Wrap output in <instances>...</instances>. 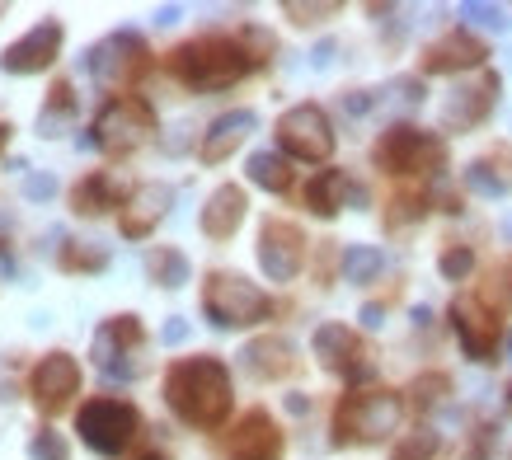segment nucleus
I'll use <instances>...</instances> for the list:
<instances>
[{
    "mask_svg": "<svg viewBox=\"0 0 512 460\" xmlns=\"http://www.w3.org/2000/svg\"><path fill=\"white\" fill-rule=\"evenodd\" d=\"M57 263H62V273H104L109 268V249L94 245V240H71Z\"/></svg>",
    "mask_w": 512,
    "mask_h": 460,
    "instance_id": "obj_28",
    "label": "nucleus"
},
{
    "mask_svg": "<svg viewBox=\"0 0 512 460\" xmlns=\"http://www.w3.org/2000/svg\"><path fill=\"white\" fill-rule=\"evenodd\" d=\"M62 19H43V24H33L19 43L5 47V57H0V71L5 76H33V71H47V66L57 62V52H62Z\"/></svg>",
    "mask_w": 512,
    "mask_h": 460,
    "instance_id": "obj_12",
    "label": "nucleus"
},
{
    "mask_svg": "<svg viewBox=\"0 0 512 460\" xmlns=\"http://www.w3.org/2000/svg\"><path fill=\"white\" fill-rule=\"evenodd\" d=\"M146 66H151V52L141 43V33H132V29L109 33L104 43H94L90 52H85V71H90L104 90H127L132 80L146 76Z\"/></svg>",
    "mask_w": 512,
    "mask_h": 460,
    "instance_id": "obj_6",
    "label": "nucleus"
},
{
    "mask_svg": "<svg viewBox=\"0 0 512 460\" xmlns=\"http://www.w3.org/2000/svg\"><path fill=\"white\" fill-rule=\"evenodd\" d=\"M489 52H484L480 38H470L466 29L447 33V38H437L428 52H423V71L428 76H442V71H466V66H480Z\"/></svg>",
    "mask_w": 512,
    "mask_h": 460,
    "instance_id": "obj_19",
    "label": "nucleus"
},
{
    "mask_svg": "<svg viewBox=\"0 0 512 460\" xmlns=\"http://www.w3.org/2000/svg\"><path fill=\"white\" fill-rule=\"evenodd\" d=\"M278 146L296 160H329L334 151V127H329L325 108L296 104L278 118Z\"/></svg>",
    "mask_w": 512,
    "mask_h": 460,
    "instance_id": "obj_10",
    "label": "nucleus"
},
{
    "mask_svg": "<svg viewBox=\"0 0 512 460\" xmlns=\"http://www.w3.org/2000/svg\"><path fill=\"white\" fill-rule=\"evenodd\" d=\"M170 188L165 184H141L132 188V198H127V207H118V230H123L127 240H146L151 230H156V221L165 212H170Z\"/></svg>",
    "mask_w": 512,
    "mask_h": 460,
    "instance_id": "obj_16",
    "label": "nucleus"
},
{
    "mask_svg": "<svg viewBox=\"0 0 512 460\" xmlns=\"http://www.w3.org/2000/svg\"><path fill=\"white\" fill-rule=\"evenodd\" d=\"M343 198L362 202V188L348 184V174H343V169H320L311 184H306V202H311L315 216H334L343 207Z\"/></svg>",
    "mask_w": 512,
    "mask_h": 460,
    "instance_id": "obj_22",
    "label": "nucleus"
},
{
    "mask_svg": "<svg viewBox=\"0 0 512 460\" xmlns=\"http://www.w3.org/2000/svg\"><path fill=\"white\" fill-rule=\"evenodd\" d=\"M202 310H207V320L217 329H245V324L268 320L273 301L240 273H212L207 287H202Z\"/></svg>",
    "mask_w": 512,
    "mask_h": 460,
    "instance_id": "obj_3",
    "label": "nucleus"
},
{
    "mask_svg": "<svg viewBox=\"0 0 512 460\" xmlns=\"http://www.w3.org/2000/svg\"><path fill=\"white\" fill-rule=\"evenodd\" d=\"M240 357H245V367L254 376H268V381H278V376L292 371V343H282V338H259Z\"/></svg>",
    "mask_w": 512,
    "mask_h": 460,
    "instance_id": "obj_24",
    "label": "nucleus"
},
{
    "mask_svg": "<svg viewBox=\"0 0 512 460\" xmlns=\"http://www.w3.org/2000/svg\"><path fill=\"white\" fill-rule=\"evenodd\" d=\"M141 460H165V456H141Z\"/></svg>",
    "mask_w": 512,
    "mask_h": 460,
    "instance_id": "obj_43",
    "label": "nucleus"
},
{
    "mask_svg": "<svg viewBox=\"0 0 512 460\" xmlns=\"http://www.w3.org/2000/svg\"><path fill=\"white\" fill-rule=\"evenodd\" d=\"M437 268H442V277H447V282H461V277L475 268V254H470L466 245H461V249H447V254L437 259Z\"/></svg>",
    "mask_w": 512,
    "mask_h": 460,
    "instance_id": "obj_33",
    "label": "nucleus"
},
{
    "mask_svg": "<svg viewBox=\"0 0 512 460\" xmlns=\"http://www.w3.org/2000/svg\"><path fill=\"white\" fill-rule=\"evenodd\" d=\"M329 52H334V43H320V47H315V66H329Z\"/></svg>",
    "mask_w": 512,
    "mask_h": 460,
    "instance_id": "obj_41",
    "label": "nucleus"
},
{
    "mask_svg": "<svg viewBox=\"0 0 512 460\" xmlns=\"http://www.w3.org/2000/svg\"><path fill=\"white\" fill-rule=\"evenodd\" d=\"M442 160H447V146L423 127L400 123L376 141V165L386 174H433V169H442Z\"/></svg>",
    "mask_w": 512,
    "mask_h": 460,
    "instance_id": "obj_8",
    "label": "nucleus"
},
{
    "mask_svg": "<svg viewBox=\"0 0 512 460\" xmlns=\"http://www.w3.org/2000/svg\"><path fill=\"white\" fill-rule=\"evenodd\" d=\"M508 348H512V338H508Z\"/></svg>",
    "mask_w": 512,
    "mask_h": 460,
    "instance_id": "obj_44",
    "label": "nucleus"
},
{
    "mask_svg": "<svg viewBox=\"0 0 512 460\" xmlns=\"http://www.w3.org/2000/svg\"><path fill=\"white\" fill-rule=\"evenodd\" d=\"M301 230L292 221H268L264 235H259V263L273 282H292L296 268H301Z\"/></svg>",
    "mask_w": 512,
    "mask_h": 460,
    "instance_id": "obj_15",
    "label": "nucleus"
},
{
    "mask_svg": "<svg viewBox=\"0 0 512 460\" xmlns=\"http://www.w3.org/2000/svg\"><path fill=\"white\" fill-rule=\"evenodd\" d=\"M146 273H151V282H160L165 292H174V287H184L188 282V259L179 254V249L160 245L151 259H146Z\"/></svg>",
    "mask_w": 512,
    "mask_h": 460,
    "instance_id": "obj_27",
    "label": "nucleus"
},
{
    "mask_svg": "<svg viewBox=\"0 0 512 460\" xmlns=\"http://www.w3.org/2000/svg\"><path fill=\"white\" fill-rule=\"evenodd\" d=\"M254 127H259V118H254L249 108L221 113L217 123L207 127V137H202V160H207V165H221V160H226V155H231L235 146H240V141L254 132Z\"/></svg>",
    "mask_w": 512,
    "mask_h": 460,
    "instance_id": "obj_21",
    "label": "nucleus"
},
{
    "mask_svg": "<svg viewBox=\"0 0 512 460\" xmlns=\"http://www.w3.org/2000/svg\"><path fill=\"white\" fill-rule=\"evenodd\" d=\"M395 423H400V399L390 395V390L343 395L339 414H334L339 442H381L386 432H395Z\"/></svg>",
    "mask_w": 512,
    "mask_h": 460,
    "instance_id": "obj_7",
    "label": "nucleus"
},
{
    "mask_svg": "<svg viewBox=\"0 0 512 460\" xmlns=\"http://www.w3.org/2000/svg\"><path fill=\"white\" fill-rule=\"evenodd\" d=\"M381 268H386V254H381L376 245L343 249V277H348V282H357V287H362V282H372Z\"/></svg>",
    "mask_w": 512,
    "mask_h": 460,
    "instance_id": "obj_29",
    "label": "nucleus"
},
{
    "mask_svg": "<svg viewBox=\"0 0 512 460\" xmlns=\"http://www.w3.org/2000/svg\"><path fill=\"white\" fill-rule=\"evenodd\" d=\"M5 141H10V123H0V151H5Z\"/></svg>",
    "mask_w": 512,
    "mask_h": 460,
    "instance_id": "obj_42",
    "label": "nucleus"
},
{
    "mask_svg": "<svg viewBox=\"0 0 512 460\" xmlns=\"http://www.w3.org/2000/svg\"><path fill=\"white\" fill-rule=\"evenodd\" d=\"M339 5H287V15L296 19V24H315V15H334Z\"/></svg>",
    "mask_w": 512,
    "mask_h": 460,
    "instance_id": "obj_36",
    "label": "nucleus"
},
{
    "mask_svg": "<svg viewBox=\"0 0 512 460\" xmlns=\"http://www.w3.org/2000/svg\"><path fill=\"white\" fill-rule=\"evenodd\" d=\"M451 329L461 338L470 362H494V348H498V320L480 301H456L451 306Z\"/></svg>",
    "mask_w": 512,
    "mask_h": 460,
    "instance_id": "obj_14",
    "label": "nucleus"
},
{
    "mask_svg": "<svg viewBox=\"0 0 512 460\" xmlns=\"http://www.w3.org/2000/svg\"><path fill=\"white\" fill-rule=\"evenodd\" d=\"M437 451V432L433 428H419V432H409L400 442V451H395V460H433Z\"/></svg>",
    "mask_w": 512,
    "mask_h": 460,
    "instance_id": "obj_32",
    "label": "nucleus"
},
{
    "mask_svg": "<svg viewBox=\"0 0 512 460\" xmlns=\"http://www.w3.org/2000/svg\"><path fill=\"white\" fill-rule=\"evenodd\" d=\"M170 409L193 428H217L231 414V371L217 357H184L165 376Z\"/></svg>",
    "mask_w": 512,
    "mask_h": 460,
    "instance_id": "obj_1",
    "label": "nucleus"
},
{
    "mask_svg": "<svg viewBox=\"0 0 512 460\" xmlns=\"http://www.w3.org/2000/svg\"><path fill=\"white\" fill-rule=\"evenodd\" d=\"M137 428H141V414L127 404V399H90V404L76 414L80 442L90 446V451H99V456L127 451L132 437H137Z\"/></svg>",
    "mask_w": 512,
    "mask_h": 460,
    "instance_id": "obj_5",
    "label": "nucleus"
},
{
    "mask_svg": "<svg viewBox=\"0 0 512 460\" xmlns=\"http://www.w3.org/2000/svg\"><path fill=\"white\" fill-rule=\"evenodd\" d=\"M362 324H367V329H376V324H381V306H367V310H362Z\"/></svg>",
    "mask_w": 512,
    "mask_h": 460,
    "instance_id": "obj_40",
    "label": "nucleus"
},
{
    "mask_svg": "<svg viewBox=\"0 0 512 460\" xmlns=\"http://www.w3.org/2000/svg\"><path fill=\"white\" fill-rule=\"evenodd\" d=\"M311 348L329 371H343L348 381H367V376H372V362H362V343H357L353 329H343V324H320L311 338Z\"/></svg>",
    "mask_w": 512,
    "mask_h": 460,
    "instance_id": "obj_13",
    "label": "nucleus"
},
{
    "mask_svg": "<svg viewBox=\"0 0 512 460\" xmlns=\"http://www.w3.org/2000/svg\"><path fill=\"white\" fill-rule=\"evenodd\" d=\"M71 123H76V94L62 80V85H52L43 113H38V137H62V132H71Z\"/></svg>",
    "mask_w": 512,
    "mask_h": 460,
    "instance_id": "obj_25",
    "label": "nucleus"
},
{
    "mask_svg": "<svg viewBox=\"0 0 512 460\" xmlns=\"http://www.w3.org/2000/svg\"><path fill=\"white\" fill-rule=\"evenodd\" d=\"M29 460H71V446H66L62 432L52 428H38L29 442Z\"/></svg>",
    "mask_w": 512,
    "mask_h": 460,
    "instance_id": "obj_30",
    "label": "nucleus"
},
{
    "mask_svg": "<svg viewBox=\"0 0 512 460\" xmlns=\"http://www.w3.org/2000/svg\"><path fill=\"white\" fill-rule=\"evenodd\" d=\"M494 94H498V76L494 71H484L475 85H456L447 99V108H442V123L451 127V132H466V127H475L494 108Z\"/></svg>",
    "mask_w": 512,
    "mask_h": 460,
    "instance_id": "obj_18",
    "label": "nucleus"
},
{
    "mask_svg": "<svg viewBox=\"0 0 512 460\" xmlns=\"http://www.w3.org/2000/svg\"><path fill=\"white\" fill-rule=\"evenodd\" d=\"M151 132H156V108L146 99H137V94L109 99L104 113L94 118V146L109 155H132Z\"/></svg>",
    "mask_w": 512,
    "mask_h": 460,
    "instance_id": "obj_4",
    "label": "nucleus"
},
{
    "mask_svg": "<svg viewBox=\"0 0 512 460\" xmlns=\"http://www.w3.org/2000/svg\"><path fill=\"white\" fill-rule=\"evenodd\" d=\"M249 184L268 188V193H287L292 188V169L278 151H254L249 155Z\"/></svg>",
    "mask_w": 512,
    "mask_h": 460,
    "instance_id": "obj_26",
    "label": "nucleus"
},
{
    "mask_svg": "<svg viewBox=\"0 0 512 460\" xmlns=\"http://www.w3.org/2000/svg\"><path fill=\"white\" fill-rule=\"evenodd\" d=\"M141 348H146V329H141L137 315H113L94 334V367L104 376L132 381V376H141Z\"/></svg>",
    "mask_w": 512,
    "mask_h": 460,
    "instance_id": "obj_9",
    "label": "nucleus"
},
{
    "mask_svg": "<svg viewBox=\"0 0 512 460\" xmlns=\"http://www.w3.org/2000/svg\"><path fill=\"white\" fill-rule=\"evenodd\" d=\"M245 193L235 184H221L212 198H207V207H202V216H198V226H202V235L207 240H231L235 230H240V221H245Z\"/></svg>",
    "mask_w": 512,
    "mask_h": 460,
    "instance_id": "obj_20",
    "label": "nucleus"
},
{
    "mask_svg": "<svg viewBox=\"0 0 512 460\" xmlns=\"http://www.w3.org/2000/svg\"><path fill=\"white\" fill-rule=\"evenodd\" d=\"M254 62L259 57H249L245 47H240V38H226V33L193 38V43H184L170 57L174 76L184 80V85H193V90H226L240 76H249Z\"/></svg>",
    "mask_w": 512,
    "mask_h": 460,
    "instance_id": "obj_2",
    "label": "nucleus"
},
{
    "mask_svg": "<svg viewBox=\"0 0 512 460\" xmlns=\"http://www.w3.org/2000/svg\"><path fill=\"white\" fill-rule=\"evenodd\" d=\"M52 193H57V179H52V174H29V179H24V198L47 202Z\"/></svg>",
    "mask_w": 512,
    "mask_h": 460,
    "instance_id": "obj_35",
    "label": "nucleus"
},
{
    "mask_svg": "<svg viewBox=\"0 0 512 460\" xmlns=\"http://www.w3.org/2000/svg\"><path fill=\"white\" fill-rule=\"evenodd\" d=\"M461 15H466L470 24H480V29H508V19H503L498 5H461Z\"/></svg>",
    "mask_w": 512,
    "mask_h": 460,
    "instance_id": "obj_34",
    "label": "nucleus"
},
{
    "mask_svg": "<svg viewBox=\"0 0 512 460\" xmlns=\"http://www.w3.org/2000/svg\"><path fill=\"white\" fill-rule=\"evenodd\" d=\"M109 207H118V184H113V174H104V169L85 174L71 188V212L76 216H104Z\"/></svg>",
    "mask_w": 512,
    "mask_h": 460,
    "instance_id": "obj_23",
    "label": "nucleus"
},
{
    "mask_svg": "<svg viewBox=\"0 0 512 460\" xmlns=\"http://www.w3.org/2000/svg\"><path fill=\"white\" fill-rule=\"evenodd\" d=\"M282 456V432L264 409H249L240 428L231 432V460H278Z\"/></svg>",
    "mask_w": 512,
    "mask_h": 460,
    "instance_id": "obj_17",
    "label": "nucleus"
},
{
    "mask_svg": "<svg viewBox=\"0 0 512 460\" xmlns=\"http://www.w3.org/2000/svg\"><path fill=\"white\" fill-rule=\"evenodd\" d=\"M466 184L480 188V193H489V198H503V193H512V184H508V179H498L489 160H475V165L466 169Z\"/></svg>",
    "mask_w": 512,
    "mask_h": 460,
    "instance_id": "obj_31",
    "label": "nucleus"
},
{
    "mask_svg": "<svg viewBox=\"0 0 512 460\" xmlns=\"http://www.w3.org/2000/svg\"><path fill=\"white\" fill-rule=\"evenodd\" d=\"M184 338H188V320H179V315L160 329V343H170V348H174V343H184Z\"/></svg>",
    "mask_w": 512,
    "mask_h": 460,
    "instance_id": "obj_37",
    "label": "nucleus"
},
{
    "mask_svg": "<svg viewBox=\"0 0 512 460\" xmlns=\"http://www.w3.org/2000/svg\"><path fill=\"white\" fill-rule=\"evenodd\" d=\"M5 249H10V221L0 216V268L10 273V259H5Z\"/></svg>",
    "mask_w": 512,
    "mask_h": 460,
    "instance_id": "obj_38",
    "label": "nucleus"
},
{
    "mask_svg": "<svg viewBox=\"0 0 512 460\" xmlns=\"http://www.w3.org/2000/svg\"><path fill=\"white\" fill-rule=\"evenodd\" d=\"M29 390H33V404H38V414H62L71 395L80 390V362L71 353H47L29 376Z\"/></svg>",
    "mask_w": 512,
    "mask_h": 460,
    "instance_id": "obj_11",
    "label": "nucleus"
},
{
    "mask_svg": "<svg viewBox=\"0 0 512 460\" xmlns=\"http://www.w3.org/2000/svg\"><path fill=\"white\" fill-rule=\"evenodd\" d=\"M179 19V5H165V10H156V24H174Z\"/></svg>",
    "mask_w": 512,
    "mask_h": 460,
    "instance_id": "obj_39",
    "label": "nucleus"
}]
</instances>
